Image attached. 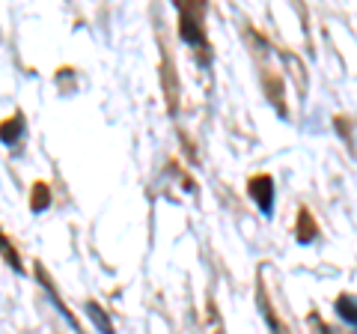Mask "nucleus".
<instances>
[{"label":"nucleus","mask_w":357,"mask_h":334,"mask_svg":"<svg viewBox=\"0 0 357 334\" xmlns=\"http://www.w3.org/2000/svg\"><path fill=\"white\" fill-rule=\"evenodd\" d=\"M250 197L256 200V206L262 209L265 215H271V209H274V180L271 176H253L250 180Z\"/></svg>","instance_id":"f257e3e1"},{"label":"nucleus","mask_w":357,"mask_h":334,"mask_svg":"<svg viewBox=\"0 0 357 334\" xmlns=\"http://www.w3.org/2000/svg\"><path fill=\"white\" fill-rule=\"evenodd\" d=\"M182 39L185 42H203V30H199L194 18V6H182Z\"/></svg>","instance_id":"f03ea898"},{"label":"nucleus","mask_w":357,"mask_h":334,"mask_svg":"<svg viewBox=\"0 0 357 334\" xmlns=\"http://www.w3.org/2000/svg\"><path fill=\"white\" fill-rule=\"evenodd\" d=\"M316 221H312V215L307 212V209H301V218H298V242L310 245L312 239H316Z\"/></svg>","instance_id":"7ed1b4c3"},{"label":"nucleus","mask_w":357,"mask_h":334,"mask_svg":"<svg viewBox=\"0 0 357 334\" xmlns=\"http://www.w3.org/2000/svg\"><path fill=\"white\" fill-rule=\"evenodd\" d=\"M51 206V191L45 182H36L33 185V197H30V209L33 212H45V209Z\"/></svg>","instance_id":"20e7f679"},{"label":"nucleus","mask_w":357,"mask_h":334,"mask_svg":"<svg viewBox=\"0 0 357 334\" xmlns=\"http://www.w3.org/2000/svg\"><path fill=\"white\" fill-rule=\"evenodd\" d=\"M21 131H24V122H21V117H13V119H6L3 126H0V140L13 143V140L21 138Z\"/></svg>","instance_id":"39448f33"},{"label":"nucleus","mask_w":357,"mask_h":334,"mask_svg":"<svg viewBox=\"0 0 357 334\" xmlns=\"http://www.w3.org/2000/svg\"><path fill=\"white\" fill-rule=\"evenodd\" d=\"M86 310H89V319H93L96 326H98V331H102V334H114V326H110V319L105 317V310L98 307L96 302H89Z\"/></svg>","instance_id":"423d86ee"},{"label":"nucleus","mask_w":357,"mask_h":334,"mask_svg":"<svg viewBox=\"0 0 357 334\" xmlns=\"http://www.w3.org/2000/svg\"><path fill=\"white\" fill-rule=\"evenodd\" d=\"M337 307H340V314L349 319V326H354V296L349 293V296H340L337 298Z\"/></svg>","instance_id":"0eeeda50"},{"label":"nucleus","mask_w":357,"mask_h":334,"mask_svg":"<svg viewBox=\"0 0 357 334\" xmlns=\"http://www.w3.org/2000/svg\"><path fill=\"white\" fill-rule=\"evenodd\" d=\"M0 254H3L6 263L13 266L15 272H21V260H18V254H15V248H9V242L3 239V233H0Z\"/></svg>","instance_id":"6e6552de"}]
</instances>
